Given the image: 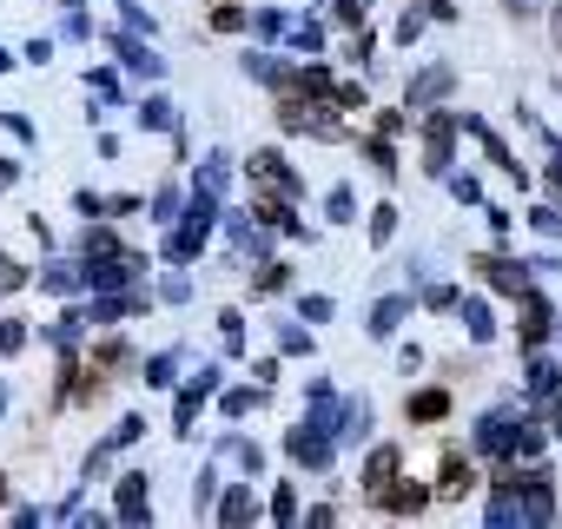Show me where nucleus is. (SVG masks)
Here are the masks:
<instances>
[{"mask_svg": "<svg viewBox=\"0 0 562 529\" xmlns=\"http://www.w3.org/2000/svg\"><path fill=\"white\" fill-rule=\"evenodd\" d=\"M555 47H562V0H555Z\"/></svg>", "mask_w": 562, "mask_h": 529, "instance_id": "nucleus-45", "label": "nucleus"}, {"mask_svg": "<svg viewBox=\"0 0 562 529\" xmlns=\"http://www.w3.org/2000/svg\"><path fill=\"white\" fill-rule=\"evenodd\" d=\"M503 8H509L516 21H529V14H542V0H503Z\"/></svg>", "mask_w": 562, "mask_h": 529, "instance_id": "nucleus-42", "label": "nucleus"}, {"mask_svg": "<svg viewBox=\"0 0 562 529\" xmlns=\"http://www.w3.org/2000/svg\"><path fill=\"white\" fill-rule=\"evenodd\" d=\"M424 305H430V312H457V292H450V285H430Z\"/></svg>", "mask_w": 562, "mask_h": 529, "instance_id": "nucleus-36", "label": "nucleus"}, {"mask_svg": "<svg viewBox=\"0 0 562 529\" xmlns=\"http://www.w3.org/2000/svg\"><path fill=\"white\" fill-rule=\"evenodd\" d=\"M225 179H232V159H225V153H205V166H199V185H205V192H225Z\"/></svg>", "mask_w": 562, "mask_h": 529, "instance_id": "nucleus-21", "label": "nucleus"}, {"mask_svg": "<svg viewBox=\"0 0 562 529\" xmlns=\"http://www.w3.org/2000/svg\"><path fill=\"white\" fill-rule=\"evenodd\" d=\"M549 325H555V312H549V299H536V292H522V345H542L549 338Z\"/></svg>", "mask_w": 562, "mask_h": 529, "instance_id": "nucleus-11", "label": "nucleus"}, {"mask_svg": "<svg viewBox=\"0 0 562 529\" xmlns=\"http://www.w3.org/2000/svg\"><path fill=\"white\" fill-rule=\"evenodd\" d=\"M457 126H463V113H430V126H424V159H430L437 179L450 172V139H457Z\"/></svg>", "mask_w": 562, "mask_h": 529, "instance_id": "nucleus-6", "label": "nucleus"}, {"mask_svg": "<svg viewBox=\"0 0 562 529\" xmlns=\"http://www.w3.org/2000/svg\"><path fill=\"white\" fill-rule=\"evenodd\" d=\"M476 272H483V285H490V292H503V299H522V292H529V272H536V264L490 251V258H476Z\"/></svg>", "mask_w": 562, "mask_h": 529, "instance_id": "nucleus-4", "label": "nucleus"}, {"mask_svg": "<svg viewBox=\"0 0 562 529\" xmlns=\"http://www.w3.org/2000/svg\"><path fill=\"white\" fill-rule=\"evenodd\" d=\"M391 483H397V450L384 443V450H371V463H364V496L378 503V496H384Z\"/></svg>", "mask_w": 562, "mask_h": 529, "instance_id": "nucleus-12", "label": "nucleus"}, {"mask_svg": "<svg viewBox=\"0 0 562 529\" xmlns=\"http://www.w3.org/2000/svg\"><path fill=\"white\" fill-rule=\"evenodd\" d=\"M271 522H299V489H292V483L271 496Z\"/></svg>", "mask_w": 562, "mask_h": 529, "instance_id": "nucleus-24", "label": "nucleus"}, {"mask_svg": "<svg viewBox=\"0 0 562 529\" xmlns=\"http://www.w3.org/2000/svg\"><path fill=\"white\" fill-rule=\"evenodd\" d=\"M364 159H371L378 172H397V153H391V139H384V133H378V139L364 146Z\"/></svg>", "mask_w": 562, "mask_h": 529, "instance_id": "nucleus-26", "label": "nucleus"}, {"mask_svg": "<svg viewBox=\"0 0 562 529\" xmlns=\"http://www.w3.org/2000/svg\"><path fill=\"white\" fill-rule=\"evenodd\" d=\"M258 292H285V264H258Z\"/></svg>", "mask_w": 562, "mask_h": 529, "instance_id": "nucleus-35", "label": "nucleus"}, {"mask_svg": "<svg viewBox=\"0 0 562 529\" xmlns=\"http://www.w3.org/2000/svg\"><path fill=\"white\" fill-rule=\"evenodd\" d=\"M27 345V331H21V318H0V358H14Z\"/></svg>", "mask_w": 562, "mask_h": 529, "instance_id": "nucleus-29", "label": "nucleus"}, {"mask_svg": "<svg viewBox=\"0 0 562 529\" xmlns=\"http://www.w3.org/2000/svg\"><path fill=\"white\" fill-rule=\"evenodd\" d=\"M529 225H536V232H549V238H555V232H562V212H555V205H536V212H529Z\"/></svg>", "mask_w": 562, "mask_h": 529, "instance_id": "nucleus-34", "label": "nucleus"}, {"mask_svg": "<svg viewBox=\"0 0 562 529\" xmlns=\"http://www.w3.org/2000/svg\"><path fill=\"white\" fill-rule=\"evenodd\" d=\"M364 8H371V0H331V14H338L345 27H364Z\"/></svg>", "mask_w": 562, "mask_h": 529, "instance_id": "nucleus-31", "label": "nucleus"}, {"mask_svg": "<svg viewBox=\"0 0 562 529\" xmlns=\"http://www.w3.org/2000/svg\"><path fill=\"white\" fill-rule=\"evenodd\" d=\"M139 120H146L153 133H172V126H179V120H172V100H159V93H153V100L139 106Z\"/></svg>", "mask_w": 562, "mask_h": 529, "instance_id": "nucleus-22", "label": "nucleus"}, {"mask_svg": "<svg viewBox=\"0 0 562 529\" xmlns=\"http://www.w3.org/2000/svg\"><path fill=\"white\" fill-rule=\"evenodd\" d=\"M378 503H384L391 516H417V509L430 503V489H424V483H391V489H384Z\"/></svg>", "mask_w": 562, "mask_h": 529, "instance_id": "nucleus-15", "label": "nucleus"}, {"mask_svg": "<svg viewBox=\"0 0 562 529\" xmlns=\"http://www.w3.org/2000/svg\"><path fill=\"white\" fill-rule=\"evenodd\" d=\"M106 251H120V238L106 225H87V258H106Z\"/></svg>", "mask_w": 562, "mask_h": 529, "instance_id": "nucleus-27", "label": "nucleus"}, {"mask_svg": "<svg viewBox=\"0 0 562 529\" xmlns=\"http://www.w3.org/2000/svg\"><path fill=\"white\" fill-rule=\"evenodd\" d=\"M113 516H120V522H146V516H153V489H146V476H139V470H126V476H120Z\"/></svg>", "mask_w": 562, "mask_h": 529, "instance_id": "nucleus-9", "label": "nucleus"}, {"mask_svg": "<svg viewBox=\"0 0 562 529\" xmlns=\"http://www.w3.org/2000/svg\"><path fill=\"white\" fill-rule=\"evenodd\" d=\"M549 516H555V476H549V470H509L503 489L490 496V522H496V529H509V522H516V529H522V522L542 529Z\"/></svg>", "mask_w": 562, "mask_h": 529, "instance_id": "nucleus-1", "label": "nucleus"}, {"mask_svg": "<svg viewBox=\"0 0 562 529\" xmlns=\"http://www.w3.org/2000/svg\"><path fill=\"white\" fill-rule=\"evenodd\" d=\"M457 87V67H424L417 80H411V106H430V100H443Z\"/></svg>", "mask_w": 562, "mask_h": 529, "instance_id": "nucleus-10", "label": "nucleus"}, {"mask_svg": "<svg viewBox=\"0 0 562 529\" xmlns=\"http://www.w3.org/2000/svg\"><path fill=\"white\" fill-rule=\"evenodd\" d=\"M424 21H430V14H404V21H397V41H404V47H411V41H417V34H424Z\"/></svg>", "mask_w": 562, "mask_h": 529, "instance_id": "nucleus-39", "label": "nucleus"}, {"mask_svg": "<svg viewBox=\"0 0 562 529\" xmlns=\"http://www.w3.org/2000/svg\"><path fill=\"white\" fill-rule=\"evenodd\" d=\"M212 225H218V192H205V185H192V205H186V218L172 225V238H166V258H172V264H186V258H199V245L212 238Z\"/></svg>", "mask_w": 562, "mask_h": 529, "instance_id": "nucleus-2", "label": "nucleus"}, {"mask_svg": "<svg viewBox=\"0 0 562 529\" xmlns=\"http://www.w3.org/2000/svg\"><path fill=\"white\" fill-rule=\"evenodd\" d=\"M522 443H529V424L516 417H483V430H476V450L483 457H522Z\"/></svg>", "mask_w": 562, "mask_h": 529, "instance_id": "nucleus-5", "label": "nucleus"}, {"mask_svg": "<svg viewBox=\"0 0 562 529\" xmlns=\"http://www.w3.org/2000/svg\"><path fill=\"white\" fill-rule=\"evenodd\" d=\"M417 8H424L430 21H457V8H450V0H417Z\"/></svg>", "mask_w": 562, "mask_h": 529, "instance_id": "nucleus-41", "label": "nucleus"}, {"mask_svg": "<svg viewBox=\"0 0 562 529\" xmlns=\"http://www.w3.org/2000/svg\"><path fill=\"white\" fill-rule=\"evenodd\" d=\"M470 489H476V470H470L463 457H443V476H437V496H450V503H457V496H470Z\"/></svg>", "mask_w": 562, "mask_h": 529, "instance_id": "nucleus-14", "label": "nucleus"}, {"mask_svg": "<svg viewBox=\"0 0 562 529\" xmlns=\"http://www.w3.org/2000/svg\"><path fill=\"white\" fill-rule=\"evenodd\" d=\"M278 126H285V133H312V139H338L345 133L338 120H325L312 106V93H285V100H278Z\"/></svg>", "mask_w": 562, "mask_h": 529, "instance_id": "nucleus-3", "label": "nucleus"}, {"mask_svg": "<svg viewBox=\"0 0 562 529\" xmlns=\"http://www.w3.org/2000/svg\"><path fill=\"white\" fill-rule=\"evenodd\" d=\"M292 41H299V54H318V47H325V27H318V21H299Z\"/></svg>", "mask_w": 562, "mask_h": 529, "instance_id": "nucleus-25", "label": "nucleus"}, {"mask_svg": "<svg viewBox=\"0 0 562 529\" xmlns=\"http://www.w3.org/2000/svg\"><path fill=\"white\" fill-rule=\"evenodd\" d=\"M41 285L67 299V292H80V285H87V264H47V272H41Z\"/></svg>", "mask_w": 562, "mask_h": 529, "instance_id": "nucleus-17", "label": "nucleus"}, {"mask_svg": "<svg viewBox=\"0 0 562 529\" xmlns=\"http://www.w3.org/2000/svg\"><path fill=\"white\" fill-rule=\"evenodd\" d=\"M8 67H14V60H8V47H0V74H8Z\"/></svg>", "mask_w": 562, "mask_h": 529, "instance_id": "nucleus-46", "label": "nucleus"}, {"mask_svg": "<svg viewBox=\"0 0 562 529\" xmlns=\"http://www.w3.org/2000/svg\"><path fill=\"white\" fill-rule=\"evenodd\" d=\"M404 318H411V299H384V305L371 312V338H391Z\"/></svg>", "mask_w": 562, "mask_h": 529, "instance_id": "nucleus-18", "label": "nucleus"}, {"mask_svg": "<svg viewBox=\"0 0 562 529\" xmlns=\"http://www.w3.org/2000/svg\"><path fill=\"white\" fill-rule=\"evenodd\" d=\"M331 437H338V430H325V424H299V430L285 437V450H292L299 463H312V470H325V463H331Z\"/></svg>", "mask_w": 562, "mask_h": 529, "instance_id": "nucleus-7", "label": "nucleus"}, {"mask_svg": "<svg viewBox=\"0 0 562 529\" xmlns=\"http://www.w3.org/2000/svg\"><path fill=\"white\" fill-rule=\"evenodd\" d=\"M238 325H245L238 312H225V318H218V331H225V351H238V345H245V331H238Z\"/></svg>", "mask_w": 562, "mask_h": 529, "instance_id": "nucleus-37", "label": "nucleus"}, {"mask_svg": "<svg viewBox=\"0 0 562 529\" xmlns=\"http://www.w3.org/2000/svg\"><path fill=\"white\" fill-rule=\"evenodd\" d=\"M549 192H555V199H562V153H555V159H549Z\"/></svg>", "mask_w": 562, "mask_h": 529, "instance_id": "nucleus-43", "label": "nucleus"}, {"mask_svg": "<svg viewBox=\"0 0 562 529\" xmlns=\"http://www.w3.org/2000/svg\"><path fill=\"white\" fill-rule=\"evenodd\" d=\"M172 371H179V358H172V351H159V358L146 364V384H172Z\"/></svg>", "mask_w": 562, "mask_h": 529, "instance_id": "nucleus-30", "label": "nucleus"}, {"mask_svg": "<svg viewBox=\"0 0 562 529\" xmlns=\"http://www.w3.org/2000/svg\"><path fill=\"white\" fill-rule=\"evenodd\" d=\"M411 417H417V424H443V417H450V391H417V397H411Z\"/></svg>", "mask_w": 562, "mask_h": 529, "instance_id": "nucleus-19", "label": "nucleus"}, {"mask_svg": "<svg viewBox=\"0 0 562 529\" xmlns=\"http://www.w3.org/2000/svg\"><path fill=\"white\" fill-rule=\"evenodd\" d=\"M391 232H397V212H391V205H378V212H371V238H378V245H384V238H391Z\"/></svg>", "mask_w": 562, "mask_h": 529, "instance_id": "nucleus-33", "label": "nucleus"}, {"mask_svg": "<svg viewBox=\"0 0 562 529\" xmlns=\"http://www.w3.org/2000/svg\"><path fill=\"white\" fill-rule=\"evenodd\" d=\"M113 54H120V60H126L133 74H146V80H159V67H166V60H159L153 47H139V41H126V34H113Z\"/></svg>", "mask_w": 562, "mask_h": 529, "instance_id": "nucleus-13", "label": "nucleus"}, {"mask_svg": "<svg viewBox=\"0 0 562 529\" xmlns=\"http://www.w3.org/2000/svg\"><path fill=\"white\" fill-rule=\"evenodd\" d=\"M218 522H232V529H238V522H258L251 489H225V496H218Z\"/></svg>", "mask_w": 562, "mask_h": 529, "instance_id": "nucleus-16", "label": "nucleus"}, {"mask_svg": "<svg viewBox=\"0 0 562 529\" xmlns=\"http://www.w3.org/2000/svg\"><path fill=\"white\" fill-rule=\"evenodd\" d=\"M529 391H536V397L555 391V364H549V358H529Z\"/></svg>", "mask_w": 562, "mask_h": 529, "instance_id": "nucleus-23", "label": "nucleus"}, {"mask_svg": "<svg viewBox=\"0 0 562 529\" xmlns=\"http://www.w3.org/2000/svg\"><path fill=\"white\" fill-rule=\"evenodd\" d=\"M212 391H218V371L205 364V371H199V378L179 391V404H172V430H192V424H199V404H205Z\"/></svg>", "mask_w": 562, "mask_h": 529, "instance_id": "nucleus-8", "label": "nucleus"}, {"mask_svg": "<svg viewBox=\"0 0 562 529\" xmlns=\"http://www.w3.org/2000/svg\"><path fill=\"white\" fill-rule=\"evenodd\" d=\"M463 325H470V338H476V345H490V338H496V318H490V305H483V299H470V305H463Z\"/></svg>", "mask_w": 562, "mask_h": 529, "instance_id": "nucleus-20", "label": "nucleus"}, {"mask_svg": "<svg viewBox=\"0 0 562 529\" xmlns=\"http://www.w3.org/2000/svg\"><path fill=\"white\" fill-rule=\"evenodd\" d=\"M0 503H8V476H0Z\"/></svg>", "mask_w": 562, "mask_h": 529, "instance_id": "nucleus-47", "label": "nucleus"}, {"mask_svg": "<svg viewBox=\"0 0 562 529\" xmlns=\"http://www.w3.org/2000/svg\"><path fill=\"white\" fill-rule=\"evenodd\" d=\"M251 410V391H225V417H245Z\"/></svg>", "mask_w": 562, "mask_h": 529, "instance_id": "nucleus-40", "label": "nucleus"}, {"mask_svg": "<svg viewBox=\"0 0 562 529\" xmlns=\"http://www.w3.org/2000/svg\"><path fill=\"white\" fill-rule=\"evenodd\" d=\"M27 285V264H14V258H0V292H21Z\"/></svg>", "mask_w": 562, "mask_h": 529, "instance_id": "nucleus-32", "label": "nucleus"}, {"mask_svg": "<svg viewBox=\"0 0 562 529\" xmlns=\"http://www.w3.org/2000/svg\"><path fill=\"white\" fill-rule=\"evenodd\" d=\"M225 457H232V463H245V470H258V463H265V457H258V443H245V437H225Z\"/></svg>", "mask_w": 562, "mask_h": 529, "instance_id": "nucleus-28", "label": "nucleus"}, {"mask_svg": "<svg viewBox=\"0 0 562 529\" xmlns=\"http://www.w3.org/2000/svg\"><path fill=\"white\" fill-rule=\"evenodd\" d=\"M14 179H21V166H14V159H0V185H14Z\"/></svg>", "mask_w": 562, "mask_h": 529, "instance_id": "nucleus-44", "label": "nucleus"}, {"mask_svg": "<svg viewBox=\"0 0 562 529\" xmlns=\"http://www.w3.org/2000/svg\"><path fill=\"white\" fill-rule=\"evenodd\" d=\"M212 27H218V34H238V27H245V14H238V8H218V14H212Z\"/></svg>", "mask_w": 562, "mask_h": 529, "instance_id": "nucleus-38", "label": "nucleus"}]
</instances>
